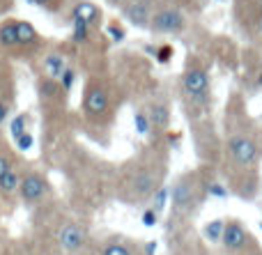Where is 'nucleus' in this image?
<instances>
[{"label": "nucleus", "mask_w": 262, "mask_h": 255, "mask_svg": "<svg viewBox=\"0 0 262 255\" xmlns=\"http://www.w3.org/2000/svg\"><path fill=\"white\" fill-rule=\"evenodd\" d=\"M74 78H76V74H74V69H64L62 72V76L58 78V83H60V87H62V92H69L72 90V85H74Z\"/></svg>", "instance_id": "5701e85b"}, {"label": "nucleus", "mask_w": 262, "mask_h": 255, "mask_svg": "<svg viewBox=\"0 0 262 255\" xmlns=\"http://www.w3.org/2000/svg\"><path fill=\"white\" fill-rule=\"evenodd\" d=\"M90 37V26H88L85 21H81V18L74 16V32H72V39L76 41V44H83V41Z\"/></svg>", "instance_id": "aec40b11"}, {"label": "nucleus", "mask_w": 262, "mask_h": 255, "mask_svg": "<svg viewBox=\"0 0 262 255\" xmlns=\"http://www.w3.org/2000/svg\"><path fill=\"white\" fill-rule=\"evenodd\" d=\"M101 255H134V248L124 242H108L104 246Z\"/></svg>", "instance_id": "412c9836"}, {"label": "nucleus", "mask_w": 262, "mask_h": 255, "mask_svg": "<svg viewBox=\"0 0 262 255\" xmlns=\"http://www.w3.org/2000/svg\"><path fill=\"white\" fill-rule=\"evenodd\" d=\"M145 251H147V255H154V253H157V242H147Z\"/></svg>", "instance_id": "473e14b6"}, {"label": "nucleus", "mask_w": 262, "mask_h": 255, "mask_svg": "<svg viewBox=\"0 0 262 255\" xmlns=\"http://www.w3.org/2000/svg\"><path fill=\"white\" fill-rule=\"evenodd\" d=\"M223 221H226V219H212L209 223H205V228H203V237L207 239V242H214V244L221 242Z\"/></svg>", "instance_id": "f3484780"}, {"label": "nucleus", "mask_w": 262, "mask_h": 255, "mask_svg": "<svg viewBox=\"0 0 262 255\" xmlns=\"http://www.w3.org/2000/svg\"><path fill=\"white\" fill-rule=\"evenodd\" d=\"M111 35H113V39H118V41H120V39L124 37V32L120 30V28H115V26H113V28H111Z\"/></svg>", "instance_id": "2f4dec72"}, {"label": "nucleus", "mask_w": 262, "mask_h": 255, "mask_svg": "<svg viewBox=\"0 0 262 255\" xmlns=\"http://www.w3.org/2000/svg\"><path fill=\"white\" fill-rule=\"evenodd\" d=\"M149 124H152L154 129H166L168 122H170V110H168L166 104H152L149 106Z\"/></svg>", "instance_id": "9b49d317"}, {"label": "nucleus", "mask_w": 262, "mask_h": 255, "mask_svg": "<svg viewBox=\"0 0 262 255\" xmlns=\"http://www.w3.org/2000/svg\"><path fill=\"white\" fill-rule=\"evenodd\" d=\"M253 235L246 228V223L242 219H226L223 221V233H221V248L226 255H239L242 251L253 244Z\"/></svg>", "instance_id": "f03ea898"}, {"label": "nucleus", "mask_w": 262, "mask_h": 255, "mask_svg": "<svg viewBox=\"0 0 262 255\" xmlns=\"http://www.w3.org/2000/svg\"><path fill=\"white\" fill-rule=\"evenodd\" d=\"M108 106H111V99H108L106 87L101 83H90L85 87V97H83V110H85V115L92 120H99L108 113Z\"/></svg>", "instance_id": "423d86ee"}, {"label": "nucleus", "mask_w": 262, "mask_h": 255, "mask_svg": "<svg viewBox=\"0 0 262 255\" xmlns=\"http://www.w3.org/2000/svg\"><path fill=\"white\" fill-rule=\"evenodd\" d=\"M260 7H262V0H260Z\"/></svg>", "instance_id": "e433bc0d"}, {"label": "nucleus", "mask_w": 262, "mask_h": 255, "mask_svg": "<svg viewBox=\"0 0 262 255\" xmlns=\"http://www.w3.org/2000/svg\"><path fill=\"white\" fill-rule=\"evenodd\" d=\"M260 32H262V18H260Z\"/></svg>", "instance_id": "c9c22d12"}, {"label": "nucleus", "mask_w": 262, "mask_h": 255, "mask_svg": "<svg viewBox=\"0 0 262 255\" xmlns=\"http://www.w3.org/2000/svg\"><path fill=\"white\" fill-rule=\"evenodd\" d=\"M58 242L64 253L74 255V253L83 251V246H85V230L76 223H64L62 228H60Z\"/></svg>", "instance_id": "1a4fd4ad"}, {"label": "nucleus", "mask_w": 262, "mask_h": 255, "mask_svg": "<svg viewBox=\"0 0 262 255\" xmlns=\"http://www.w3.org/2000/svg\"><path fill=\"white\" fill-rule=\"evenodd\" d=\"M184 14L175 7L159 9L152 18H149V28L154 32H180L184 30Z\"/></svg>", "instance_id": "0eeeda50"}, {"label": "nucleus", "mask_w": 262, "mask_h": 255, "mask_svg": "<svg viewBox=\"0 0 262 255\" xmlns=\"http://www.w3.org/2000/svg\"><path fill=\"white\" fill-rule=\"evenodd\" d=\"M26 115H16V118L12 120V124H9V131H12V138L16 141L18 136H23L26 133Z\"/></svg>", "instance_id": "4be33fe9"}, {"label": "nucleus", "mask_w": 262, "mask_h": 255, "mask_svg": "<svg viewBox=\"0 0 262 255\" xmlns=\"http://www.w3.org/2000/svg\"><path fill=\"white\" fill-rule=\"evenodd\" d=\"M7 115H9V108H7V104H3V101H0V124H3L5 120H7Z\"/></svg>", "instance_id": "7c9ffc66"}, {"label": "nucleus", "mask_w": 262, "mask_h": 255, "mask_svg": "<svg viewBox=\"0 0 262 255\" xmlns=\"http://www.w3.org/2000/svg\"><path fill=\"white\" fill-rule=\"evenodd\" d=\"M30 3H37V5H53L55 0H30Z\"/></svg>", "instance_id": "72a5a7b5"}, {"label": "nucleus", "mask_w": 262, "mask_h": 255, "mask_svg": "<svg viewBox=\"0 0 262 255\" xmlns=\"http://www.w3.org/2000/svg\"><path fill=\"white\" fill-rule=\"evenodd\" d=\"M46 191H49V184H46V179L41 177V175H37V173H28V175H23V177H21L18 196H21L26 202H30V205L39 202L41 198L46 196Z\"/></svg>", "instance_id": "6e6552de"}, {"label": "nucleus", "mask_w": 262, "mask_h": 255, "mask_svg": "<svg viewBox=\"0 0 262 255\" xmlns=\"http://www.w3.org/2000/svg\"><path fill=\"white\" fill-rule=\"evenodd\" d=\"M0 46L12 49L18 46V37H16V21H7L0 26Z\"/></svg>", "instance_id": "dca6fc26"}, {"label": "nucleus", "mask_w": 262, "mask_h": 255, "mask_svg": "<svg viewBox=\"0 0 262 255\" xmlns=\"http://www.w3.org/2000/svg\"><path fill=\"white\" fill-rule=\"evenodd\" d=\"M44 67H46L49 78H55V81H58V78L62 76V72L67 69V64H64V58L60 53H51V55H46Z\"/></svg>", "instance_id": "ddd939ff"}, {"label": "nucleus", "mask_w": 262, "mask_h": 255, "mask_svg": "<svg viewBox=\"0 0 262 255\" xmlns=\"http://www.w3.org/2000/svg\"><path fill=\"white\" fill-rule=\"evenodd\" d=\"M18 187H21V175L14 168H9L7 173L0 177V191H3L5 196H12V193L18 191Z\"/></svg>", "instance_id": "2eb2a0df"}, {"label": "nucleus", "mask_w": 262, "mask_h": 255, "mask_svg": "<svg viewBox=\"0 0 262 255\" xmlns=\"http://www.w3.org/2000/svg\"><path fill=\"white\" fill-rule=\"evenodd\" d=\"M239 255H262V248H260V244H258V242H253L249 248H246V251H242Z\"/></svg>", "instance_id": "c85d7f7f"}, {"label": "nucleus", "mask_w": 262, "mask_h": 255, "mask_svg": "<svg viewBox=\"0 0 262 255\" xmlns=\"http://www.w3.org/2000/svg\"><path fill=\"white\" fill-rule=\"evenodd\" d=\"M205 196H207V184L200 182L198 175L186 173L177 177L170 189V221L191 219L200 210Z\"/></svg>", "instance_id": "f257e3e1"}, {"label": "nucleus", "mask_w": 262, "mask_h": 255, "mask_svg": "<svg viewBox=\"0 0 262 255\" xmlns=\"http://www.w3.org/2000/svg\"><path fill=\"white\" fill-rule=\"evenodd\" d=\"M74 16L85 21L88 26H95V23L99 21V7L92 3H78L76 7H74Z\"/></svg>", "instance_id": "f8f14e48"}, {"label": "nucleus", "mask_w": 262, "mask_h": 255, "mask_svg": "<svg viewBox=\"0 0 262 255\" xmlns=\"http://www.w3.org/2000/svg\"><path fill=\"white\" fill-rule=\"evenodd\" d=\"M12 168V164H9V159L5 154H0V177H3L5 173H7V170Z\"/></svg>", "instance_id": "c756f323"}, {"label": "nucleus", "mask_w": 262, "mask_h": 255, "mask_svg": "<svg viewBox=\"0 0 262 255\" xmlns=\"http://www.w3.org/2000/svg\"><path fill=\"white\" fill-rule=\"evenodd\" d=\"M182 90H184L186 99L193 104H207L209 99V76L203 67H189L182 78Z\"/></svg>", "instance_id": "20e7f679"}, {"label": "nucleus", "mask_w": 262, "mask_h": 255, "mask_svg": "<svg viewBox=\"0 0 262 255\" xmlns=\"http://www.w3.org/2000/svg\"><path fill=\"white\" fill-rule=\"evenodd\" d=\"M258 87H262V72H260V78H258V83H255Z\"/></svg>", "instance_id": "f704fd0d"}, {"label": "nucleus", "mask_w": 262, "mask_h": 255, "mask_svg": "<svg viewBox=\"0 0 262 255\" xmlns=\"http://www.w3.org/2000/svg\"><path fill=\"white\" fill-rule=\"evenodd\" d=\"M166 205H170V189H166V187H159L157 191H154V196H152V210L154 212H159L161 214L163 210H166Z\"/></svg>", "instance_id": "a211bd4d"}, {"label": "nucleus", "mask_w": 262, "mask_h": 255, "mask_svg": "<svg viewBox=\"0 0 262 255\" xmlns=\"http://www.w3.org/2000/svg\"><path fill=\"white\" fill-rule=\"evenodd\" d=\"M134 122H136V131H138L140 136H145V133L149 131V127H152V124H149V118L145 113H136Z\"/></svg>", "instance_id": "b1692460"}, {"label": "nucleus", "mask_w": 262, "mask_h": 255, "mask_svg": "<svg viewBox=\"0 0 262 255\" xmlns=\"http://www.w3.org/2000/svg\"><path fill=\"white\" fill-rule=\"evenodd\" d=\"M124 14H127V18L134 26L145 28L149 23V18H152V5H149V0H134L131 5H127Z\"/></svg>", "instance_id": "9d476101"}, {"label": "nucleus", "mask_w": 262, "mask_h": 255, "mask_svg": "<svg viewBox=\"0 0 262 255\" xmlns=\"http://www.w3.org/2000/svg\"><path fill=\"white\" fill-rule=\"evenodd\" d=\"M161 187V179L152 168H140L131 175L129 179V193L134 200H147L154 196V191Z\"/></svg>", "instance_id": "39448f33"}, {"label": "nucleus", "mask_w": 262, "mask_h": 255, "mask_svg": "<svg viewBox=\"0 0 262 255\" xmlns=\"http://www.w3.org/2000/svg\"><path fill=\"white\" fill-rule=\"evenodd\" d=\"M39 92H41V97H46V99H58L62 87H60V83L55 81V78H46V81L39 83Z\"/></svg>", "instance_id": "6ab92c4d"}, {"label": "nucleus", "mask_w": 262, "mask_h": 255, "mask_svg": "<svg viewBox=\"0 0 262 255\" xmlns=\"http://www.w3.org/2000/svg\"><path fill=\"white\" fill-rule=\"evenodd\" d=\"M16 37H18V46H32L37 41L35 26L28 21H16Z\"/></svg>", "instance_id": "4468645a"}, {"label": "nucleus", "mask_w": 262, "mask_h": 255, "mask_svg": "<svg viewBox=\"0 0 262 255\" xmlns=\"http://www.w3.org/2000/svg\"><path fill=\"white\" fill-rule=\"evenodd\" d=\"M170 58H172V46H161V49L157 51V60H159V62H168Z\"/></svg>", "instance_id": "cd10ccee"}, {"label": "nucleus", "mask_w": 262, "mask_h": 255, "mask_svg": "<svg viewBox=\"0 0 262 255\" xmlns=\"http://www.w3.org/2000/svg\"><path fill=\"white\" fill-rule=\"evenodd\" d=\"M228 156H230V161L237 166V168L249 170L258 164L260 150H258L253 138L244 136V133H237V136L228 138Z\"/></svg>", "instance_id": "7ed1b4c3"}, {"label": "nucleus", "mask_w": 262, "mask_h": 255, "mask_svg": "<svg viewBox=\"0 0 262 255\" xmlns=\"http://www.w3.org/2000/svg\"><path fill=\"white\" fill-rule=\"evenodd\" d=\"M140 221H143L145 228H154V225L159 223V212H154L152 207H147V210L143 212V216H140Z\"/></svg>", "instance_id": "393cba45"}, {"label": "nucleus", "mask_w": 262, "mask_h": 255, "mask_svg": "<svg viewBox=\"0 0 262 255\" xmlns=\"http://www.w3.org/2000/svg\"><path fill=\"white\" fill-rule=\"evenodd\" d=\"M32 145H35V138H32L28 131L23 133V136H18V138H16V147H18L21 152H28Z\"/></svg>", "instance_id": "bb28decb"}, {"label": "nucleus", "mask_w": 262, "mask_h": 255, "mask_svg": "<svg viewBox=\"0 0 262 255\" xmlns=\"http://www.w3.org/2000/svg\"><path fill=\"white\" fill-rule=\"evenodd\" d=\"M207 196H214V198H226L228 196V189L219 182H207Z\"/></svg>", "instance_id": "a878e982"}]
</instances>
